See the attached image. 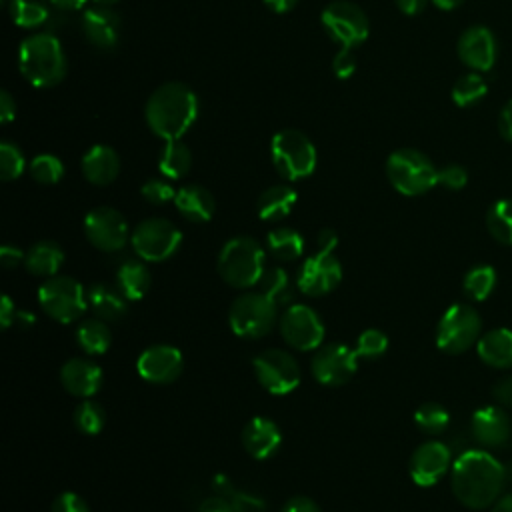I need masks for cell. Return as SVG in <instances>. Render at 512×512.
I'll return each mask as SVG.
<instances>
[{"instance_id":"cell-25","label":"cell","mask_w":512,"mask_h":512,"mask_svg":"<svg viewBox=\"0 0 512 512\" xmlns=\"http://www.w3.org/2000/svg\"><path fill=\"white\" fill-rule=\"evenodd\" d=\"M176 210L190 222H208L214 216L216 200L212 192L200 184H186L176 192Z\"/></svg>"},{"instance_id":"cell-5","label":"cell","mask_w":512,"mask_h":512,"mask_svg":"<svg viewBox=\"0 0 512 512\" xmlns=\"http://www.w3.org/2000/svg\"><path fill=\"white\" fill-rule=\"evenodd\" d=\"M386 176L392 188L404 196H420L438 184V168L414 148H398L386 160Z\"/></svg>"},{"instance_id":"cell-3","label":"cell","mask_w":512,"mask_h":512,"mask_svg":"<svg viewBox=\"0 0 512 512\" xmlns=\"http://www.w3.org/2000/svg\"><path fill=\"white\" fill-rule=\"evenodd\" d=\"M18 68L36 88L56 86L66 76V54L60 40L50 32H36L22 40Z\"/></svg>"},{"instance_id":"cell-62","label":"cell","mask_w":512,"mask_h":512,"mask_svg":"<svg viewBox=\"0 0 512 512\" xmlns=\"http://www.w3.org/2000/svg\"><path fill=\"white\" fill-rule=\"evenodd\" d=\"M16 320H22L24 322V328L28 326V324H34V316L32 314H28V312H16Z\"/></svg>"},{"instance_id":"cell-32","label":"cell","mask_w":512,"mask_h":512,"mask_svg":"<svg viewBox=\"0 0 512 512\" xmlns=\"http://www.w3.org/2000/svg\"><path fill=\"white\" fill-rule=\"evenodd\" d=\"M192 166V152L182 140H168L158 156V170L170 180H178L188 174Z\"/></svg>"},{"instance_id":"cell-18","label":"cell","mask_w":512,"mask_h":512,"mask_svg":"<svg viewBox=\"0 0 512 512\" xmlns=\"http://www.w3.org/2000/svg\"><path fill=\"white\" fill-rule=\"evenodd\" d=\"M456 52L462 64H466L472 72H486L496 64L498 42L490 28L476 24L460 34Z\"/></svg>"},{"instance_id":"cell-50","label":"cell","mask_w":512,"mask_h":512,"mask_svg":"<svg viewBox=\"0 0 512 512\" xmlns=\"http://www.w3.org/2000/svg\"><path fill=\"white\" fill-rule=\"evenodd\" d=\"M280 512H320V508L308 496H294L280 508Z\"/></svg>"},{"instance_id":"cell-36","label":"cell","mask_w":512,"mask_h":512,"mask_svg":"<svg viewBox=\"0 0 512 512\" xmlns=\"http://www.w3.org/2000/svg\"><path fill=\"white\" fill-rule=\"evenodd\" d=\"M258 284H260V292L266 294L276 306H284L294 298L290 276L282 266L266 268Z\"/></svg>"},{"instance_id":"cell-12","label":"cell","mask_w":512,"mask_h":512,"mask_svg":"<svg viewBox=\"0 0 512 512\" xmlns=\"http://www.w3.org/2000/svg\"><path fill=\"white\" fill-rule=\"evenodd\" d=\"M252 368L260 386L274 396L290 394L300 384V366L286 350H262L258 356H254Z\"/></svg>"},{"instance_id":"cell-9","label":"cell","mask_w":512,"mask_h":512,"mask_svg":"<svg viewBox=\"0 0 512 512\" xmlns=\"http://www.w3.org/2000/svg\"><path fill=\"white\" fill-rule=\"evenodd\" d=\"M482 320L470 304H452L436 326V346L444 354H462L482 336Z\"/></svg>"},{"instance_id":"cell-37","label":"cell","mask_w":512,"mask_h":512,"mask_svg":"<svg viewBox=\"0 0 512 512\" xmlns=\"http://www.w3.org/2000/svg\"><path fill=\"white\" fill-rule=\"evenodd\" d=\"M496 286V270L488 264L472 266L462 280V290L472 300H486Z\"/></svg>"},{"instance_id":"cell-55","label":"cell","mask_w":512,"mask_h":512,"mask_svg":"<svg viewBox=\"0 0 512 512\" xmlns=\"http://www.w3.org/2000/svg\"><path fill=\"white\" fill-rule=\"evenodd\" d=\"M12 320H16V306L12 302V298L8 294H2V302H0V324L2 328H10Z\"/></svg>"},{"instance_id":"cell-49","label":"cell","mask_w":512,"mask_h":512,"mask_svg":"<svg viewBox=\"0 0 512 512\" xmlns=\"http://www.w3.org/2000/svg\"><path fill=\"white\" fill-rule=\"evenodd\" d=\"M492 396L500 406H512V374L500 378L494 388H492Z\"/></svg>"},{"instance_id":"cell-13","label":"cell","mask_w":512,"mask_h":512,"mask_svg":"<svg viewBox=\"0 0 512 512\" xmlns=\"http://www.w3.org/2000/svg\"><path fill=\"white\" fill-rule=\"evenodd\" d=\"M280 334L296 350H316L324 342V322L306 304H290L280 316Z\"/></svg>"},{"instance_id":"cell-44","label":"cell","mask_w":512,"mask_h":512,"mask_svg":"<svg viewBox=\"0 0 512 512\" xmlns=\"http://www.w3.org/2000/svg\"><path fill=\"white\" fill-rule=\"evenodd\" d=\"M386 348H388V336L378 328H366L356 338V348L354 350L362 358L376 360L386 352Z\"/></svg>"},{"instance_id":"cell-28","label":"cell","mask_w":512,"mask_h":512,"mask_svg":"<svg viewBox=\"0 0 512 512\" xmlns=\"http://www.w3.org/2000/svg\"><path fill=\"white\" fill-rule=\"evenodd\" d=\"M64 262V250L54 240H40L30 246V250L24 256V268L42 278L56 276Z\"/></svg>"},{"instance_id":"cell-20","label":"cell","mask_w":512,"mask_h":512,"mask_svg":"<svg viewBox=\"0 0 512 512\" xmlns=\"http://www.w3.org/2000/svg\"><path fill=\"white\" fill-rule=\"evenodd\" d=\"M472 436L486 448H504L512 440V420L498 406H482L472 414Z\"/></svg>"},{"instance_id":"cell-21","label":"cell","mask_w":512,"mask_h":512,"mask_svg":"<svg viewBox=\"0 0 512 512\" xmlns=\"http://www.w3.org/2000/svg\"><path fill=\"white\" fill-rule=\"evenodd\" d=\"M82 32L94 48L110 52L120 42L122 22L118 12H114L110 6H96L84 12Z\"/></svg>"},{"instance_id":"cell-11","label":"cell","mask_w":512,"mask_h":512,"mask_svg":"<svg viewBox=\"0 0 512 512\" xmlns=\"http://www.w3.org/2000/svg\"><path fill=\"white\" fill-rule=\"evenodd\" d=\"M326 34L340 44V48H356L370 34V22L364 10L348 0L330 2L320 16Z\"/></svg>"},{"instance_id":"cell-17","label":"cell","mask_w":512,"mask_h":512,"mask_svg":"<svg viewBox=\"0 0 512 512\" xmlns=\"http://www.w3.org/2000/svg\"><path fill=\"white\" fill-rule=\"evenodd\" d=\"M184 368L182 352L170 344H154L140 352L136 372L150 384H170L178 380Z\"/></svg>"},{"instance_id":"cell-60","label":"cell","mask_w":512,"mask_h":512,"mask_svg":"<svg viewBox=\"0 0 512 512\" xmlns=\"http://www.w3.org/2000/svg\"><path fill=\"white\" fill-rule=\"evenodd\" d=\"M490 512H512V492L500 496L494 504H492V510Z\"/></svg>"},{"instance_id":"cell-58","label":"cell","mask_w":512,"mask_h":512,"mask_svg":"<svg viewBox=\"0 0 512 512\" xmlns=\"http://www.w3.org/2000/svg\"><path fill=\"white\" fill-rule=\"evenodd\" d=\"M56 10L60 12H76L80 10L88 0H48Z\"/></svg>"},{"instance_id":"cell-48","label":"cell","mask_w":512,"mask_h":512,"mask_svg":"<svg viewBox=\"0 0 512 512\" xmlns=\"http://www.w3.org/2000/svg\"><path fill=\"white\" fill-rule=\"evenodd\" d=\"M332 72L340 80H348L356 72V56L350 48H340L332 58Z\"/></svg>"},{"instance_id":"cell-19","label":"cell","mask_w":512,"mask_h":512,"mask_svg":"<svg viewBox=\"0 0 512 512\" xmlns=\"http://www.w3.org/2000/svg\"><path fill=\"white\" fill-rule=\"evenodd\" d=\"M452 466V452L446 444L430 440L420 444L410 456V478L418 486H434Z\"/></svg>"},{"instance_id":"cell-7","label":"cell","mask_w":512,"mask_h":512,"mask_svg":"<svg viewBox=\"0 0 512 512\" xmlns=\"http://www.w3.org/2000/svg\"><path fill=\"white\" fill-rule=\"evenodd\" d=\"M40 308L56 322L70 324L88 308V296L72 276H50L38 288Z\"/></svg>"},{"instance_id":"cell-23","label":"cell","mask_w":512,"mask_h":512,"mask_svg":"<svg viewBox=\"0 0 512 512\" xmlns=\"http://www.w3.org/2000/svg\"><path fill=\"white\" fill-rule=\"evenodd\" d=\"M60 382L72 396L90 398L102 386V368L86 358H70L60 368Z\"/></svg>"},{"instance_id":"cell-35","label":"cell","mask_w":512,"mask_h":512,"mask_svg":"<svg viewBox=\"0 0 512 512\" xmlns=\"http://www.w3.org/2000/svg\"><path fill=\"white\" fill-rule=\"evenodd\" d=\"M490 236L506 246H512V198L496 200L486 214Z\"/></svg>"},{"instance_id":"cell-4","label":"cell","mask_w":512,"mask_h":512,"mask_svg":"<svg viewBox=\"0 0 512 512\" xmlns=\"http://www.w3.org/2000/svg\"><path fill=\"white\" fill-rule=\"evenodd\" d=\"M264 248L250 236L230 238L218 254V274L232 288H252L266 270Z\"/></svg>"},{"instance_id":"cell-10","label":"cell","mask_w":512,"mask_h":512,"mask_svg":"<svg viewBox=\"0 0 512 512\" xmlns=\"http://www.w3.org/2000/svg\"><path fill=\"white\" fill-rule=\"evenodd\" d=\"M130 244L144 262H164L178 252L182 232L166 218H146L132 230Z\"/></svg>"},{"instance_id":"cell-1","label":"cell","mask_w":512,"mask_h":512,"mask_svg":"<svg viewBox=\"0 0 512 512\" xmlns=\"http://www.w3.org/2000/svg\"><path fill=\"white\" fill-rule=\"evenodd\" d=\"M504 480V466L486 450H464L452 462V492L466 508L484 510L492 506L500 498Z\"/></svg>"},{"instance_id":"cell-64","label":"cell","mask_w":512,"mask_h":512,"mask_svg":"<svg viewBox=\"0 0 512 512\" xmlns=\"http://www.w3.org/2000/svg\"><path fill=\"white\" fill-rule=\"evenodd\" d=\"M504 472H506V478L512 480V462H508V464L504 466Z\"/></svg>"},{"instance_id":"cell-24","label":"cell","mask_w":512,"mask_h":512,"mask_svg":"<svg viewBox=\"0 0 512 512\" xmlns=\"http://www.w3.org/2000/svg\"><path fill=\"white\" fill-rule=\"evenodd\" d=\"M120 172V158L114 148L106 144L92 146L82 156V174L94 186H108Z\"/></svg>"},{"instance_id":"cell-63","label":"cell","mask_w":512,"mask_h":512,"mask_svg":"<svg viewBox=\"0 0 512 512\" xmlns=\"http://www.w3.org/2000/svg\"><path fill=\"white\" fill-rule=\"evenodd\" d=\"M92 2H94L96 6H110V8H112V6L118 4L120 0H92Z\"/></svg>"},{"instance_id":"cell-42","label":"cell","mask_w":512,"mask_h":512,"mask_svg":"<svg viewBox=\"0 0 512 512\" xmlns=\"http://www.w3.org/2000/svg\"><path fill=\"white\" fill-rule=\"evenodd\" d=\"M28 172L38 184H56L64 176V164L54 154H38L32 158Z\"/></svg>"},{"instance_id":"cell-39","label":"cell","mask_w":512,"mask_h":512,"mask_svg":"<svg viewBox=\"0 0 512 512\" xmlns=\"http://www.w3.org/2000/svg\"><path fill=\"white\" fill-rule=\"evenodd\" d=\"M488 92L486 80L478 72H470L460 76L452 86V102L460 108H468L480 102Z\"/></svg>"},{"instance_id":"cell-27","label":"cell","mask_w":512,"mask_h":512,"mask_svg":"<svg viewBox=\"0 0 512 512\" xmlns=\"http://www.w3.org/2000/svg\"><path fill=\"white\" fill-rule=\"evenodd\" d=\"M88 306L94 310L96 318L106 322H116L124 318L128 310V298L118 290V286H110L104 282L92 284L86 292Z\"/></svg>"},{"instance_id":"cell-33","label":"cell","mask_w":512,"mask_h":512,"mask_svg":"<svg viewBox=\"0 0 512 512\" xmlns=\"http://www.w3.org/2000/svg\"><path fill=\"white\" fill-rule=\"evenodd\" d=\"M266 248L280 262H294L304 252V238L294 228H274L266 236Z\"/></svg>"},{"instance_id":"cell-15","label":"cell","mask_w":512,"mask_h":512,"mask_svg":"<svg viewBox=\"0 0 512 512\" xmlns=\"http://www.w3.org/2000/svg\"><path fill=\"white\" fill-rule=\"evenodd\" d=\"M84 234L94 248L102 252H118L128 242V224L116 208L98 206L86 214Z\"/></svg>"},{"instance_id":"cell-53","label":"cell","mask_w":512,"mask_h":512,"mask_svg":"<svg viewBox=\"0 0 512 512\" xmlns=\"http://www.w3.org/2000/svg\"><path fill=\"white\" fill-rule=\"evenodd\" d=\"M16 118V102L8 90L0 92V122L8 124Z\"/></svg>"},{"instance_id":"cell-22","label":"cell","mask_w":512,"mask_h":512,"mask_svg":"<svg viewBox=\"0 0 512 512\" xmlns=\"http://www.w3.org/2000/svg\"><path fill=\"white\" fill-rule=\"evenodd\" d=\"M240 440H242L244 450L252 458L266 460V458H272L280 450L282 432L274 420H270L266 416H254L242 428Z\"/></svg>"},{"instance_id":"cell-8","label":"cell","mask_w":512,"mask_h":512,"mask_svg":"<svg viewBox=\"0 0 512 512\" xmlns=\"http://www.w3.org/2000/svg\"><path fill=\"white\" fill-rule=\"evenodd\" d=\"M276 304L258 292H244L238 296L228 310V322L236 336L254 340L266 336L276 322Z\"/></svg>"},{"instance_id":"cell-40","label":"cell","mask_w":512,"mask_h":512,"mask_svg":"<svg viewBox=\"0 0 512 512\" xmlns=\"http://www.w3.org/2000/svg\"><path fill=\"white\" fill-rule=\"evenodd\" d=\"M414 424L424 434H440L450 424L448 410L438 402H426L414 412Z\"/></svg>"},{"instance_id":"cell-46","label":"cell","mask_w":512,"mask_h":512,"mask_svg":"<svg viewBox=\"0 0 512 512\" xmlns=\"http://www.w3.org/2000/svg\"><path fill=\"white\" fill-rule=\"evenodd\" d=\"M468 182V172L460 164H446L438 168V184L448 190H460Z\"/></svg>"},{"instance_id":"cell-47","label":"cell","mask_w":512,"mask_h":512,"mask_svg":"<svg viewBox=\"0 0 512 512\" xmlns=\"http://www.w3.org/2000/svg\"><path fill=\"white\" fill-rule=\"evenodd\" d=\"M50 512H90V506L76 492H62L54 498Z\"/></svg>"},{"instance_id":"cell-52","label":"cell","mask_w":512,"mask_h":512,"mask_svg":"<svg viewBox=\"0 0 512 512\" xmlns=\"http://www.w3.org/2000/svg\"><path fill=\"white\" fill-rule=\"evenodd\" d=\"M498 132L504 140L512 142V100H508L498 114Z\"/></svg>"},{"instance_id":"cell-26","label":"cell","mask_w":512,"mask_h":512,"mask_svg":"<svg viewBox=\"0 0 512 512\" xmlns=\"http://www.w3.org/2000/svg\"><path fill=\"white\" fill-rule=\"evenodd\" d=\"M480 360L492 368H512V330L492 328L476 342Z\"/></svg>"},{"instance_id":"cell-38","label":"cell","mask_w":512,"mask_h":512,"mask_svg":"<svg viewBox=\"0 0 512 512\" xmlns=\"http://www.w3.org/2000/svg\"><path fill=\"white\" fill-rule=\"evenodd\" d=\"M212 488L216 494L224 496L236 512H264V500L248 494V492H238L236 486H232L230 478H226L224 474H218L214 476L212 480Z\"/></svg>"},{"instance_id":"cell-14","label":"cell","mask_w":512,"mask_h":512,"mask_svg":"<svg viewBox=\"0 0 512 512\" xmlns=\"http://www.w3.org/2000/svg\"><path fill=\"white\" fill-rule=\"evenodd\" d=\"M358 370V354L346 344L332 342L314 350L310 372L316 382L324 386H342Z\"/></svg>"},{"instance_id":"cell-45","label":"cell","mask_w":512,"mask_h":512,"mask_svg":"<svg viewBox=\"0 0 512 512\" xmlns=\"http://www.w3.org/2000/svg\"><path fill=\"white\" fill-rule=\"evenodd\" d=\"M176 192L172 188L170 182L166 180H160V178H150L142 184L140 188V194L150 202V204H156V206H162V204H168L170 200L176 198Z\"/></svg>"},{"instance_id":"cell-56","label":"cell","mask_w":512,"mask_h":512,"mask_svg":"<svg viewBox=\"0 0 512 512\" xmlns=\"http://www.w3.org/2000/svg\"><path fill=\"white\" fill-rule=\"evenodd\" d=\"M338 246V234L330 228H324L318 232V250L322 252H334V248Z\"/></svg>"},{"instance_id":"cell-41","label":"cell","mask_w":512,"mask_h":512,"mask_svg":"<svg viewBox=\"0 0 512 512\" xmlns=\"http://www.w3.org/2000/svg\"><path fill=\"white\" fill-rule=\"evenodd\" d=\"M72 420H74V426L78 432L82 434H98L102 428H104V422H106V414L102 410V406L90 398H86L84 402H80L72 414Z\"/></svg>"},{"instance_id":"cell-57","label":"cell","mask_w":512,"mask_h":512,"mask_svg":"<svg viewBox=\"0 0 512 512\" xmlns=\"http://www.w3.org/2000/svg\"><path fill=\"white\" fill-rule=\"evenodd\" d=\"M428 0H396V6L400 8V12H404L406 16H416L426 8Z\"/></svg>"},{"instance_id":"cell-61","label":"cell","mask_w":512,"mask_h":512,"mask_svg":"<svg viewBox=\"0 0 512 512\" xmlns=\"http://www.w3.org/2000/svg\"><path fill=\"white\" fill-rule=\"evenodd\" d=\"M440 10H454L458 8L464 0H432Z\"/></svg>"},{"instance_id":"cell-31","label":"cell","mask_w":512,"mask_h":512,"mask_svg":"<svg viewBox=\"0 0 512 512\" xmlns=\"http://www.w3.org/2000/svg\"><path fill=\"white\" fill-rule=\"evenodd\" d=\"M74 336H76V342L80 344V348L90 356L104 354L112 344V332H110L106 320H100V318L82 320L76 326Z\"/></svg>"},{"instance_id":"cell-6","label":"cell","mask_w":512,"mask_h":512,"mask_svg":"<svg viewBox=\"0 0 512 512\" xmlns=\"http://www.w3.org/2000/svg\"><path fill=\"white\" fill-rule=\"evenodd\" d=\"M270 156L276 172L290 182L308 178L318 160L312 140L296 128H284L274 134L270 142Z\"/></svg>"},{"instance_id":"cell-29","label":"cell","mask_w":512,"mask_h":512,"mask_svg":"<svg viewBox=\"0 0 512 512\" xmlns=\"http://www.w3.org/2000/svg\"><path fill=\"white\" fill-rule=\"evenodd\" d=\"M296 200H298L296 190L290 188L288 184L270 186L258 198V204H256L258 216L262 220H268V222L282 220V218H286L292 212Z\"/></svg>"},{"instance_id":"cell-30","label":"cell","mask_w":512,"mask_h":512,"mask_svg":"<svg viewBox=\"0 0 512 512\" xmlns=\"http://www.w3.org/2000/svg\"><path fill=\"white\" fill-rule=\"evenodd\" d=\"M150 270L140 260H124L116 270V286L128 300H140L150 288Z\"/></svg>"},{"instance_id":"cell-34","label":"cell","mask_w":512,"mask_h":512,"mask_svg":"<svg viewBox=\"0 0 512 512\" xmlns=\"http://www.w3.org/2000/svg\"><path fill=\"white\" fill-rule=\"evenodd\" d=\"M48 0H8V12L20 28H40L50 20Z\"/></svg>"},{"instance_id":"cell-51","label":"cell","mask_w":512,"mask_h":512,"mask_svg":"<svg viewBox=\"0 0 512 512\" xmlns=\"http://www.w3.org/2000/svg\"><path fill=\"white\" fill-rule=\"evenodd\" d=\"M198 512H236L234 506L220 494H214L210 498H204L198 506Z\"/></svg>"},{"instance_id":"cell-59","label":"cell","mask_w":512,"mask_h":512,"mask_svg":"<svg viewBox=\"0 0 512 512\" xmlns=\"http://www.w3.org/2000/svg\"><path fill=\"white\" fill-rule=\"evenodd\" d=\"M264 4H266L272 12L282 14V12L292 10V8L298 4V0H264Z\"/></svg>"},{"instance_id":"cell-2","label":"cell","mask_w":512,"mask_h":512,"mask_svg":"<svg viewBox=\"0 0 512 512\" xmlns=\"http://www.w3.org/2000/svg\"><path fill=\"white\" fill-rule=\"evenodd\" d=\"M148 128L162 138L182 140L198 116V98L194 90L182 82H166L158 86L144 108Z\"/></svg>"},{"instance_id":"cell-16","label":"cell","mask_w":512,"mask_h":512,"mask_svg":"<svg viewBox=\"0 0 512 512\" xmlns=\"http://www.w3.org/2000/svg\"><path fill=\"white\" fill-rule=\"evenodd\" d=\"M342 280V266L340 260L332 252L318 250L316 254L308 256L296 274V286L306 296H324L336 290Z\"/></svg>"},{"instance_id":"cell-43","label":"cell","mask_w":512,"mask_h":512,"mask_svg":"<svg viewBox=\"0 0 512 512\" xmlns=\"http://www.w3.org/2000/svg\"><path fill=\"white\" fill-rule=\"evenodd\" d=\"M26 170V158L22 150L12 142L0 144V176L2 180H16Z\"/></svg>"},{"instance_id":"cell-54","label":"cell","mask_w":512,"mask_h":512,"mask_svg":"<svg viewBox=\"0 0 512 512\" xmlns=\"http://www.w3.org/2000/svg\"><path fill=\"white\" fill-rule=\"evenodd\" d=\"M24 256L26 254H22L18 248H14V246H2L0 248V262H2V266L4 268H16V266H20V264H24Z\"/></svg>"}]
</instances>
